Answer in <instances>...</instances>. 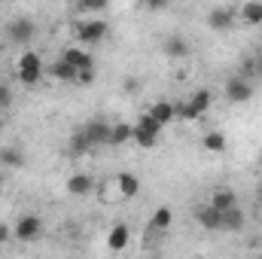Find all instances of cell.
<instances>
[{
	"label": "cell",
	"instance_id": "ba28073f",
	"mask_svg": "<svg viewBox=\"0 0 262 259\" xmlns=\"http://www.w3.org/2000/svg\"><path fill=\"white\" fill-rule=\"evenodd\" d=\"M82 131L89 134V140H92V146H101V143H110V125L104 122V119H92V122H85Z\"/></svg>",
	"mask_w": 262,
	"mask_h": 259
},
{
	"label": "cell",
	"instance_id": "f546056e",
	"mask_svg": "<svg viewBox=\"0 0 262 259\" xmlns=\"http://www.w3.org/2000/svg\"><path fill=\"white\" fill-rule=\"evenodd\" d=\"M95 79V67H85V70H76V82L79 85H89Z\"/></svg>",
	"mask_w": 262,
	"mask_h": 259
},
{
	"label": "cell",
	"instance_id": "d6986e66",
	"mask_svg": "<svg viewBox=\"0 0 262 259\" xmlns=\"http://www.w3.org/2000/svg\"><path fill=\"white\" fill-rule=\"evenodd\" d=\"M116 183H119L122 198H134V195L140 192V180H137L134 174H119V177H116Z\"/></svg>",
	"mask_w": 262,
	"mask_h": 259
},
{
	"label": "cell",
	"instance_id": "f1b7e54d",
	"mask_svg": "<svg viewBox=\"0 0 262 259\" xmlns=\"http://www.w3.org/2000/svg\"><path fill=\"white\" fill-rule=\"evenodd\" d=\"M12 107V92L6 82H0V110H9Z\"/></svg>",
	"mask_w": 262,
	"mask_h": 259
},
{
	"label": "cell",
	"instance_id": "d590c367",
	"mask_svg": "<svg viewBox=\"0 0 262 259\" xmlns=\"http://www.w3.org/2000/svg\"><path fill=\"white\" fill-rule=\"evenodd\" d=\"M259 165H262V156H259Z\"/></svg>",
	"mask_w": 262,
	"mask_h": 259
},
{
	"label": "cell",
	"instance_id": "277c9868",
	"mask_svg": "<svg viewBox=\"0 0 262 259\" xmlns=\"http://www.w3.org/2000/svg\"><path fill=\"white\" fill-rule=\"evenodd\" d=\"M34 34H37V25L31 21V18H15V21H9V31H6V37H9V43H15V46H25V43H31L34 40Z\"/></svg>",
	"mask_w": 262,
	"mask_h": 259
},
{
	"label": "cell",
	"instance_id": "52a82bcc",
	"mask_svg": "<svg viewBox=\"0 0 262 259\" xmlns=\"http://www.w3.org/2000/svg\"><path fill=\"white\" fill-rule=\"evenodd\" d=\"M162 52H165L168 58L180 61V58H186V55H189V43H186V37H180V34H171V37H165V43H162Z\"/></svg>",
	"mask_w": 262,
	"mask_h": 259
},
{
	"label": "cell",
	"instance_id": "6da1fadb",
	"mask_svg": "<svg viewBox=\"0 0 262 259\" xmlns=\"http://www.w3.org/2000/svg\"><path fill=\"white\" fill-rule=\"evenodd\" d=\"M159 131H162V125H159L149 113H143V116L137 119V125L131 128V140H134L137 146H143V149H152V146L159 143Z\"/></svg>",
	"mask_w": 262,
	"mask_h": 259
},
{
	"label": "cell",
	"instance_id": "cb8c5ba5",
	"mask_svg": "<svg viewBox=\"0 0 262 259\" xmlns=\"http://www.w3.org/2000/svg\"><path fill=\"white\" fill-rule=\"evenodd\" d=\"M107 6H110V0H79V3H76V9H79V12H85V15L107 12Z\"/></svg>",
	"mask_w": 262,
	"mask_h": 259
},
{
	"label": "cell",
	"instance_id": "1f68e13d",
	"mask_svg": "<svg viewBox=\"0 0 262 259\" xmlns=\"http://www.w3.org/2000/svg\"><path fill=\"white\" fill-rule=\"evenodd\" d=\"M137 85H140V82H137V79H125V92H128V95H134V92H140V89H137Z\"/></svg>",
	"mask_w": 262,
	"mask_h": 259
},
{
	"label": "cell",
	"instance_id": "d6a6232c",
	"mask_svg": "<svg viewBox=\"0 0 262 259\" xmlns=\"http://www.w3.org/2000/svg\"><path fill=\"white\" fill-rule=\"evenodd\" d=\"M6 238H9V229H6V226H0V241H6Z\"/></svg>",
	"mask_w": 262,
	"mask_h": 259
},
{
	"label": "cell",
	"instance_id": "4dcf8cb0",
	"mask_svg": "<svg viewBox=\"0 0 262 259\" xmlns=\"http://www.w3.org/2000/svg\"><path fill=\"white\" fill-rule=\"evenodd\" d=\"M168 0H146V9H165Z\"/></svg>",
	"mask_w": 262,
	"mask_h": 259
},
{
	"label": "cell",
	"instance_id": "5bb4252c",
	"mask_svg": "<svg viewBox=\"0 0 262 259\" xmlns=\"http://www.w3.org/2000/svg\"><path fill=\"white\" fill-rule=\"evenodd\" d=\"M92 186H95V180H92L89 174H73V177H67V192L70 195H85V192H92Z\"/></svg>",
	"mask_w": 262,
	"mask_h": 259
},
{
	"label": "cell",
	"instance_id": "30bf717a",
	"mask_svg": "<svg viewBox=\"0 0 262 259\" xmlns=\"http://www.w3.org/2000/svg\"><path fill=\"white\" fill-rule=\"evenodd\" d=\"M207 25H210L213 31H229V28L235 25V12H232V9H226V6H216V9H210Z\"/></svg>",
	"mask_w": 262,
	"mask_h": 259
},
{
	"label": "cell",
	"instance_id": "7402d4cb",
	"mask_svg": "<svg viewBox=\"0 0 262 259\" xmlns=\"http://www.w3.org/2000/svg\"><path fill=\"white\" fill-rule=\"evenodd\" d=\"M204 149L207 153H223L226 149V134L223 131H207L204 134Z\"/></svg>",
	"mask_w": 262,
	"mask_h": 259
},
{
	"label": "cell",
	"instance_id": "8992f818",
	"mask_svg": "<svg viewBox=\"0 0 262 259\" xmlns=\"http://www.w3.org/2000/svg\"><path fill=\"white\" fill-rule=\"evenodd\" d=\"M195 220H198V226H204V229H210V232L223 229V210H216L213 204L195 207Z\"/></svg>",
	"mask_w": 262,
	"mask_h": 259
},
{
	"label": "cell",
	"instance_id": "5b68a950",
	"mask_svg": "<svg viewBox=\"0 0 262 259\" xmlns=\"http://www.w3.org/2000/svg\"><path fill=\"white\" fill-rule=\"evenodd\" d=\"M107 34H110V25H107V21H101V18L76 25V40H79V43H101Z\"/></svg>",
	"mask_w": 262,
	"mask_h": 259
},
{
	"label": "cell",
	"instance_id": "484cf974",
	"mask_svg": "<svg viewBox=\"0 0 262 259\" xmlns=\"http://www.w3.org/2000/svg\"><path fill=\"white\" fill-rule=\"evenodd\" d=\"M244 79H253V76H259V58H244V64L238 70Z\"/></svg>",
	"mask_w": 262,
	"mask_h": 259
},
{
	"label": "cell",
	"instance_id": "7c38bea8",
	"mask_svg": "<svg viewBox=\"0 0 262 259\" xmlns=\"http://www.w3.org/2000/svg\"><path fill=\"white\" fill-rule=\"evenodd\" d=\"M64 61H70V64L76 67V70H85V67H95V58L82 49V46H70V49H64V55H61Z\"/></svg>",
	"mask_w": 262,
	"mask_h": 259
},
{
	"label": "cell",
	"instance_id": "836d02e7",
	"mask_svg": "<svg viewBox=\"0 0 262 259\" xmlns=\"http://www.w3.org/2000/svg\"><path fill=\"white\" fill-rule=\"evenodd\" d=\"M259 76H262V58H259Z\"/></svg>",
	"mask_w": 262,
	"mask_h": 259
},
{
	"label": "cell",
	"instance_id": "ac0fdd59",
	"mask_svg": "<svg viewBox=\"0 0 262 259\" xmlns=\"http://www.w3.org/2000/svg\"><path fill=\"white\" fill-rule=\"evenodd\" d=\"M210 204H213L216 210H226V207H232V204H238V195L232 192L229 186H223V189H216V192L210 195Z\"/></svg>",
	"mask_w": 262,
	"mask_h": 259
},
{
	"label": "cell",
	"instance_id": "9c48e42d",
	"mask_svg": "<svg viewBox=\"0 0 262 259\" xmlns=\"http://www.w3.org/2000/svg\"><path fill=\"white\" fill-rule=\"evenodd\" d=\"M131 241V232L125 223H116L113 229H110V235H107V247L113 250V253H119V250H125Z\"/></svg>",
	"mask_w": 262,
	"mask_h": 259
},
{
	"label": "cell",
	"instance_id": "4fadbf2b",
	"mask_svg": "<svg viewBox=\"0 0 262 259\" xmlns=\"http://www.w3.org/2000/svg\"><path fill=\"white\" fill-rule=\"evenodd\" d=\"M49 76H55L61 82H76V67L70 61H64V58H58L55 64H49Z\"/></svg>",
	"mask_w": 262,
	"mask_h": 259
},
{
	"label": "cell",
	"instance_id": "d4e9b609",
	"mask_svg": "<svg viewBox=\"0 0 262 259\" xmlns=\"http://www.w3.org/2000/svg\"><path fill=\"white\" fill-rule=\"evenodd\" d=\"M18 70H43V58L37 52H25L18 58Z\"/></svg>",
	"mask_w": 262,
	"mask_h": 259
},
{
	"label": "cell",
	"instance_id": "7a4b0ae2",
	"mask_svg": "<svg viewBox=\"0 0 262 259\" xmlns=\"http://www.w3.org/2000/svg\"><path fill=\"white\" fill-rule=\"evenodd\" d=\"M226 98H229L232 104H247V101L253 98V82L244 79L241 73L229 76V79H226Z\"/></svg>",
	"mask_w": 262,
	"mask_h": 259
},
{
	"label": "cell",
	"instance_id": "4316f807",
	"mask_svg": "<svg viewBox=\"0 0 262 259\" xmlns=\"http://www.w3.org/2000/svg\"><path fill=\"white\" fill-rule=\"evenodd\" d=\"M40 73H43V70H18V82L28 85V89H34V85L40 82Z\"/></svg>",
	"mask_w": 262,
	"mask_h": 259
},
{
	"label": "cell",
	"instance_id": "8d00e7d4",
	"mask_svg": "<svg viewBox=\"0 0 262 259\" xmlns=\"http://www.w3.org/2000/svg\"><path fill=\"white\" fill-rule=\"evenodd\" d=\"M0 165H3V159H0Z\"/></svg>",
	"mask_w": 262,
	"mask_h": 259
},
{
	"label": "cell",
	"instance_id": "2e32d148",
	"mask_svg": "<svg viewBox=\"0 0 262 259\" xmlns=\"http://www.w3.org/2000/svg\"><path fill=\"white\" fill-rule=\"evenodd\" d=\"M210 101H213V95H210V89H198L195 95L189 98V107L195 110V116H198V119H201V116H204V113L210 110Z\"/></svg>",
	"mask_w": 262,
	"mask_h": 259
},
{
	"label": "cell",
	"instance_id": "e575fe53",
	"mask_svg": "<svg viewBox=\"0 0 262 259\" xmlns=\"http://www.w3.org/2000/svg\"><path fill=\"white\" fill-rule=\"evenodd\" d=\"M0 192H3V180H0Z\"/></svg>",
	"mask_w": 262,
	"mask_h": 259
},
{
	"label": "cell",
	"instance_id": "8fae6325",
	"mask_svg": "<svg viewBox=\"0 0 262 259\" xmlns=\"http://www.w3.org/2000/svg\"><path fill=\"white\" fill-rule=\"evenodd\" d=\"M244 223H247V217H244V210L238 204H232V207L223 210V232H241Z\"/></svg>",
	"mask_w": 262,
	"mask_h": 259
},
{
	"label": "cell",
	"instance_id": "9a60e30c",
	"mask_svg": "<svg viewBox=\"0 0 262 259\" xmlns=\"http://www.w3.org/2000/svg\"><path fill=\"white\" fill-rule=\"evenodd\" d=\"M149 116H152L159 125H168V122L174 119V104H171V101H156V104L149 107Z\"/></svg>",
	"mask_w": 262,
	"mask_h": 259
},
{
	"label": "cell",
	"instance_id": "e0dca14e",
	"mask_svg": "<svg viewBox=\"0 0 262 259\" xmlns=\"http://www.w3.org/2000/svg\"><path fill=\"white\" fill-rule=\"evenodd\" d=\"M238 15H241L244 25H262V0H250V3H244Z\"/></svg>",
	"mask_w": 262,
	"mask_h": 259
},
{
	"label": "cell",
	"instance_id": "83f0119b",
	"mask_svg": "<svg viewBox=\"0 0 262 259\" xmlns=\"http://www.w3.org/2000/svg\"><path fill=\"white\" fill-rule=\"evenodd\" d=\"M0 159H3V165H9V168H21V165H25V159H21L18 149H6V153H0Z\"/></svg>",
	"mask_w": 262,
	"mask_h": 259
},
{
	"label": "cell",
	"instance_id": "44dd1931",
	"mask_svg": "<svg viewBox=\"0 0 262 259\" xmlns=\"http://www.w3.org/2000/svg\"><path fill=\"white\" fill-rule=\"evenodd\" d=\"M92 149V140H89V134L79 128V131H73V137H70V153L73 156H82V153H89Z\"/></svg>",
	"mask_w": 262,
	"mask_h": 259
},
{
	"label": "cell",
	"instance_id": "3957f363",
	"mask_svg": "<svg viewBox=\"0 0 262 259\" xmlns=\"http://www.w3.org/2000/svg\"><path fill=\"white\" fill-rule=\"evenodd\" d=\"M40 232H43V223H40V217H34V213L18 217V223H15V229H12V235H15L18 241H25V244L37 241V238H40Z\"/></svg>",
	"mask_w": 262,
	"mask_h": 259
},
{
	"label": "cell",
	"instance_id": "ffe728a7",
	"mask_svg": "<svg viewBox=\"0 0 262 259\" xmlns=\"http://www.w3.org/2000/svg\"><path fill=\"white\" fill-rule=\"evenodd\" d=\"M131 128L128 122H119V125H110V146H122V143H128L131 140Z\"/></svg>",
	"mask_w": 262,
	"mask_h": 259
},
{
	"label": "cell",
	"instance_id": "603a6c76",
	"mask_svg": "<svg viewBox=\"0 0 262 259\" xmlns=\"http://www.w3.org/2000/svg\"><path fill=\"white\" fill-rule=\"evenodd\" d=\"M171 220H174L171 207H159V210L152 213V223H149V229H156V232H165V229L171 226Z\"/></svg>",
	"mask_w": 262,
	"mask_h": 259
}]
</instances>
